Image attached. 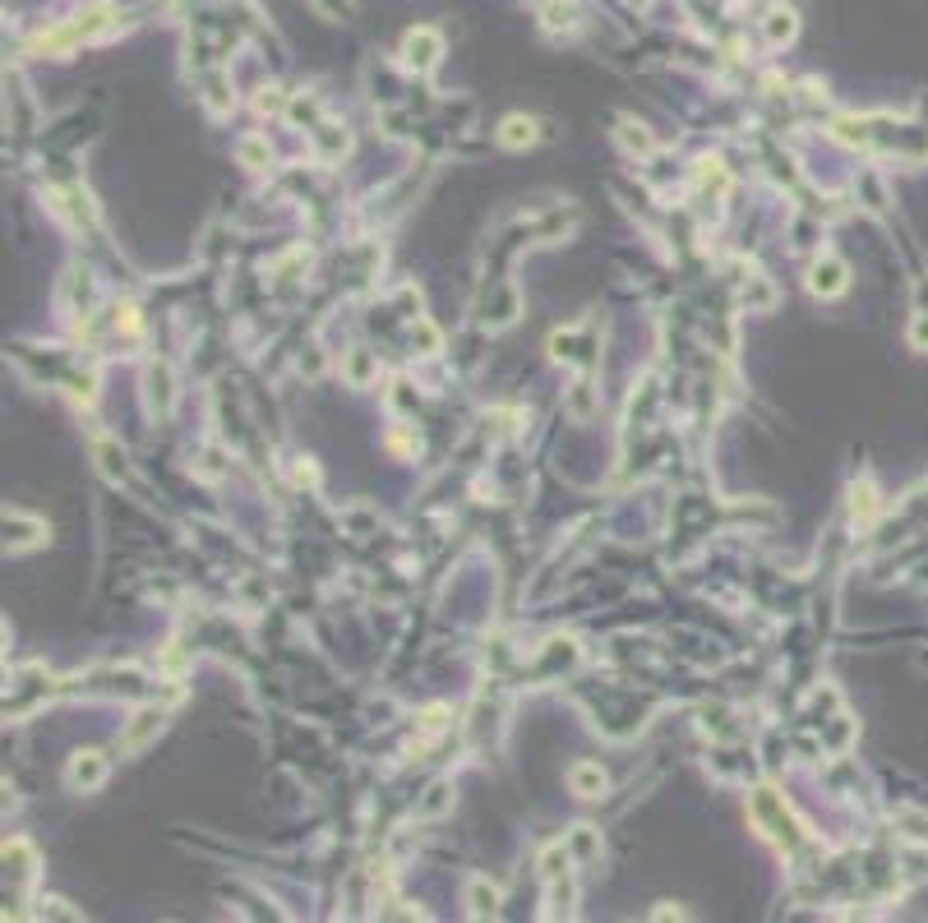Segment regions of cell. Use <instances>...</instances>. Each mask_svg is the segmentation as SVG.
<instances>
[{
	"instance_id": "9c48e42d",
	"label": "cell",
	"mask_w": 928,
	"mask_h": 923,
	"mask_svg": "<svg viewBox=\"0 0 928 923\" xmlns=\"http://www.w3.org/2000/svg\"><path fill=\"white\" fill-rule=\"evenodd\" d=\"M342 374H347L351 388H370L374 374H379V360H374L365 347H356V351H347V356H342Z\"/></svg>"
},
{
	"instance_id": "6da1fadb",
	"label": "cell",
	"mask_w": 928,
	"mask_h": 923,
	"mask_svg": "<svg viewBox=\"0 0 928 923\" xmlns=\"http://www.w3.org/2000/svg\"><path fill=\"white\" fill-rule=\"evenodd\" d=\"M753 822H758V827L767 831V836H772L781 850H795V845H799L795 817H790V808H785L772 790H758V794H753Z\"/></svg>"
},
{
	"instance_id": "cb8c5ba5",
	"label": "cell",
	"mask_w": 928,
	"mask_h": 923,
	"mask_svg": "<svg viewBox=\"0 0 928 923\" xmlns=\"http://www.w3.org/2000/svg\"><path fill=\"white\" fill-rule=\"evenodd\" d=\"M568 411H573V416H587V411H591V397H587V384H578V393H573V402H568Z\"/></svg>"
},
{
	"instance_id": "d4e9b609",
	"label": "cell",
	"mask_w": 928,
	"mask_h": 923,
	"mask_svg": "<svg viewBox=\"0 0 928 923\" xmlns=\"http://www.w3.org/2000/svg\"><path fill=\"white\" fill-rule=\"evenodd\" d=\"M656 923H684V919H679V910H670V905H661V910H656Z\"/></svg>"
},
{
	"instance_id": "3957f363",
	"label": "cell",
	"mask_w": 928,
	"mask_h": 923,
	"mask_svg": "<svg viewBox=\"0 0 928 923\" xmlns=\"http://www.w3.org/2000/svg\"><path fill=\"white\" fill-rule=\"evenodd\" d=\"M65 780H70L74 794H93L107 785V757L97 753V748H84V753L70 757V767H65Z\"/></svg>"
},
{
	"instance_id": "277c9868",
	"label": "cell",
	"mask_w": 928,
	"mask_h": 923,
	"mask_svg": "<svg viewBox=\"0 0 928 923\" xmlns=\"http://www.w3.org/2000/svg\"><path fill=\"white\" fill-rule=\"evenodd\" d=\"M850 287V264L845 259H836V254H822L818 264L808 268V291L813 296H841V291Z\"/></svg>"
},
{
	"instance_id": "603a6c76",
	"label": "cell",
	"mask_w": 928,
	"mask_h": 923,
	"mask_svg": "<svg viewBox=\"0 0 928 923\" xmlns=\"http://www.w3.org/2000/svg\"><path fill=\"white\" fill-rule=\"evenodd\" d=\"M314 10L328 14V19H347V14H351V0H314Z\"/></svg>"
},
{
	"instance_id": "e0dca14e",
	"label": "cell",
	"mask_w": 928,
	"mask_h": 923,
	"mask_svg": "<svg viewBox=\"0 0 928 923\" xmlns=\"http://www.w3.org/2000/svg\"><path fill=\"white\" fill-rule=\"evenodd\" d=\"M790 37H795V14H790V10H772V14H767V42H772V47H785Z\"/></svg>"
},
{
	"instance_id": "7402d4cb",
	"label": "cell",
	"mask_w": 928,
	"mask_h": 923,
	"mask_svg": "<svg viewBox=\"0 0 928 923\" xmlns=\"http://www.w3.org/2000/svg\"><path fill=\"white\" fill-rule=\"evenodd\" d=\"M905 337H910V347H915V351H928V310L910 319V333H905Z\"/></svg>"
},
{
	"instance_id": "30bf717a",
	"label": "cell",
	"mask_w": 928,
	"mask_h": 923,
	"mask_svg": "<svg viewBox=\"0 0 928 923\" xmlns=\"http://www.w3.org/2000/svg\"><path fill=\"white\" fill-rule=\"evenodd\" d=\"M536 139H541V125L531 116H508L504 125H499V144L504 148H531Z\"/></svg>"
},
{
	"instance_id": "5bb4252c",
	"label": "cell",
	"mask_w": 928,
	"mask_h": 923,
	"mask_svg": "<svg viewBox=\"0 0 928 923\" xmlns=\"http://www.w3.org/2000/svg\"><path fill=\"white\" fill-rule=\"evenodd\" d=\"M619 144H624L628 153L647 157L651 148H656V139H651V130H647V125H638V120H619Z\"/></svg>"
},
{
	"instance_id": "44dd1931",
	"label": "cell",
	"mask_w": 928,
	"mask_h": 923,
	"mask_svg": "<svg viewBox=\"0 0 928 923\" xmlns=\"http://www.w3.org/2000/svg\"><path fill=\"white\" fill-rule=\"evenodd\" d=\"M573 14H578L573 10V0H555V5L545 10V24L550 28H573Z\"/></svg>"
},
{
	"instance_id": "5b68a950",
	"label": "cell",
	"mask_w": 928,
	"mask_h": 923,
	"mask_svg": "<svg viewBox=\"0 0 928 923\" xmlns=\"http://www.w3.org/2000/svg\"><path fill=\"white\" fill-rule=\"evenodd\" d=\"M42 540H47V522H42V517H28L24 508H5V545H10L14 554L33 550Z\"/></svg>"
},
{
	"instance_id": "7a4b0ae2",
	"label": "cell",
	"mask_w": 928,
	"mask_h": 923,
	"mask_svg": "<svg viewBox=\"0 0 928 923\" xmlns=\"http://www.w3.org/2000/svg\"><path fill=\"white\" fill-rule=\"evenodd\" d=\"M439 56H444V37L434 33V28H411L407 37H402V65L416 74H430L434 65H439Z\"/></svg>"
},
{
	"instance_id": "4fadbf2b",
	"label": "cell",
	"mask_w": 928,
	"mask_h": 923,
	"mask_svg": "<svg viewBox=\"0 0 928 923\" xmlns=\"http://www.w3.org/2000/svg\"><path fill=\"white\" fill-rule=\"evenodd\" d=\"M93 457H97V467H102V476L107 480H121L125 476V453L111 439H93Z\"/></svg>"
},
{
	"instance_id": "8fae6325",
	"label": "cell",
	"mask_w": 928,
	"mask_h": 923,
	"mask_svg": "<svg viewBox=\"0 0 928 923\" xmlns=\"http://www.w3.org/2000/svg\"><path fill=\"white\" fill-rule=\"evenodd\" d=\"M467 900H471V914H476V919H490V914L499 910V887L490 882V877H471Z\"/></svg>"
},
{
	"instance_id": "8992f818",
	"label": "cell",
	"mask_w": 928,
	"mask_h": 923,
	"mask_svg": "<svg viewBox=\"0 0 928 923\" xmlns=\"http://www.w3.org/2000/svg\"><path fill=\"white\" fill-rule=\"evenodd\" d=\"M162 725H167V711H162V707L134 711L130 725L121 730V753H139L144 744H153L157 734H162Z\"/></svg>"
},
{
	"instance_id": "9a60e30c",
	"label": "cell",
	"mask_w": 928,
	"mask_h": 923,
	"mask_svg": "<svg viewBox=\"0 0 928 923\" xmlns=\"http://www.w3.org/2000/svg\"><path fill=\"white\" fill-rule=\"evenodd\" d=\"M744 305H748V314L772 310V305H776V287L767 282V277H748V287H744Z\"/></svg>"
},
{
	"instance_id": "52a82bcc",
	"label": "cell",
	"mask_w": 928,
	"mask_h": 923,
	"mask_svg": "<svg viewBox=\"0 0 928 923\" xmlns=\"http://www.w3.org/2000/svg\"><path fill=\"white\" fill-rule=\"evenodd\" d=\"M144 384H148V407H153L157 416H171V407H176V384H171L167 360H153V365H148Z\"/></svg>"
},
{
	"instance_id": "2e32d148",
	"label": "cell",
	"mask_w": 928,
	"mask_h": 923,
	"mask_svg": "<svg viewBox=\"0 0 928 923\" xmlns=\"http://www.w3.org/2000/svg\"><path fill=\"white\" fill-rule=\"evenodd\" d=\"M448 804H453V785H448V780H434L430 794L421 799V808H416V813H421V817H444Z\"/></svg>"
},
{
	"instance_id": "ac0fdd59",
	"label": "cell",
	"mask_w": 928,
	"mask_h": 923,
	"mask_svg": "<svg viewBox=\"0 0 928 923\" xmlns=\"http://www.w3.org/2000/svg\"><path fill=\"white\" fill-rule=\"evenodd\" d=\"M236 153H241V162H245V167H254V171L268 167V139H259V134L241 139V148H236Z\"/></svg>"
},
{
	"instance_id": "ba28073f",
	"label": "cell",
	"mask_w": 928,
	"mask_h": 923,
	"mask_svg": "<svg viewBox=\"0 0 928 923\" xmlns=\"http://www.w3.org/2000/svg\"><path fill=\"white\" fill-rule=\"evenodd\" d=\"M568 790L578 794V799H601L610 790V776H605L601 762H573L568 767Z\"/></svg>"
},
{
	"instance_id": "7c38bea8",
	"label": "cell",
	"mask_w": 928,
	"mask_h": 923,
	"mask_svg": "<svg viewBox=\"0 0 928 923\" xmlns=\"http://www.w3.org/2000/svg\"><path fill=\"white\" fill-rule=\"evenodd\" d=\"M5 868H14L19 882H33V873H37L33 845H28V840H10V845H5Z\"/></svg>"
},
{
	"instance_id": "ffe728a7",
	"label": "cell",
	"mask_w": 928,
	"mask_h": 923,
	"mask_svg": "<svg viewBox=\"0 0 928 923\" xmlns=\"http://www.w3.org/2000/svg\"><path fill=\"white\" fill-rule=\"evenodd\" d=\"M850 508H855V522H868V517L878 513V494H873V485H868V480H864V485H855V504H850Z\"/></svg>"
},
{
	"instance_id": "d6986e66",
	"label": "cell",
	"mask_w": 928,
	"mask_h": 923,
	"mask_svg": "<svg viewBox=\"0 0 928 923\" xmlns=\"http://www.w3.org/2000/svg\"><path fill=\"white\" fill-rule=\"evenodd\" d=\"M568 845H573V854H578V859H596V854H601V836H596L591 827H578Z\"/></svg>"
}]
</instances>
